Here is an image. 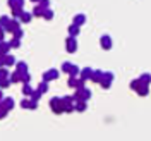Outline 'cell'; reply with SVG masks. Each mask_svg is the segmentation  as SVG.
Here are the masks:
<instances>
[{
	"mask_svg": "<svg viewBox=\"0 0 151 141\" xmlns=\"http://www.w3.org/2000/svg\"><path fill=\"white\" fill-rule=\"evenodd\" d=\"M35 93V90L31 88V85H22V95L26 96V98H31Z\"/></svg>",
	"mask_w": 151,
	"mask_h": 141,
	"instance_id": "20",
	"label": "cell"
},
{
	"mask_svg": "<svg viewBox=\"0 0 151 141\" xmlns=\"http://www.w3.org/2000/svg\"><path fill=\"white\" fill-rule=\"evenodd\" d=\"M43 17L47 19V21H50V19L53 17V10H52V9H48L47 12H45V16H43Z\"/></svg>",
	"mask_w": 151,
	"mask_h": 141,
	"instance_id": "34",
	"label": "cell"
},
{
	"mask_svg": "<svg viewBox=\"0 0 151 141\" xmlns=\"http://www.w3.org/2000/svg\"><path fill=\"white\" fill-rule=\"evenodd\" d=\"M7 114H9V110H7V108H5L4 105L0 103V119H4V117H5Z\"/></svg>",
	"mask_w": 151,
	"mask_h": 141,
	"instance_id": "31",
	"label": "cell"
},
{
	"mask_svg": "<svg viewBox=\"0 0 151 141\" xmlns=\"http://www.w3.org/2000/svg\"><path fill=\"white\" fill-rule=\"evenodd\" d=\"M72 24H74V26H77V28H81L83 24H86V16H84V14H77V16H74V19H72Z\"/></svg>",
	"mask_w": 151,
	"mask_h": 141,
	"instance_id": "16",
	"label": "cell"
},
{
	"mask_svg": "<svg viewBox=\"0 0 151 141\" xmlns=\"http://www.w3.org/2000/svg\"><path fill=\"white\" fill-rule=\"evenodd\" d=\"M101 79H103V71H93V77H91V81L100 85Z\"/></svg>",
	"mask_w": 151,
	"mask_h": 141,
	"instance_id": "21",
	"label": "cell"
},
{
	"mask_svg": "<svg viewBox=\"0 0 151 141\" xmlns=\"http://www.w3.org/2000/svg\"><path fill=\"white\" fill-rule=\"evenodd\" d=\"M2 105H4L7 110H12V108H14V98H10V96H5V98L2 100Z\"/></svg>",
	"mask_w": 151,
	"mask_h": 141,
	"instance_id": "19",
	"label": "cell"
},
{
	"mask_svg": "<svg viewBox=\"0 0 151 141\" xmlns=\"http://www.w3.org/2000/svg\"><path fill=\"white\" fill-rule=\"evenodd\" d=\"M21 107H22V108H29V110H36L38 103L36 102H33L31 98H24V100L21 102Z\"/></svg>",
	"mask_w": 151,
	"mask_h": 141,
	"instance_id": "13",
	"label": "cell"
},
{
	"mask_svg": "<svg viewBox=\"0 0 151 141\" xmlns=\"http://www.w3.org/2000/svg\"><path fill=\"white\" fill-rule=\"evenodd\" d=\"M91 77H93V69L91 67H84L81 71V79L86 83V81H91Z\"/></svg>",
	"mask_w": 151,
	"mask_h": 141,
	"instance_id": "15",
	"label": "cell"
},
{
	"mask_svg": "<svg viewBox=\"0 0 151 141\" xmlns=\"http://www.w3.org/2000/svg\"><path fill=\"white\" fill-rule=\"evenodd\" d=\"M16 64V59H14V55H5V66H14Z\"/></svg>",
	"mask_w": 151,
	"mask_h": 141,
	"instance_id": "28",
	"label": "cell"
},
{
	"mask_svg": "<svg viewBox=\"0 0 151 141\" xmlns=\"http://www.w3.org/2000/svg\"><path fill=\"white\" fill-rule=\"evenodd\" d=\"M50 107H52V112L53 114H64V103H62V98H58V96H53L52 100H50Z\"/></svg>",
	"mask_w": 151,
	"mask_h": 141,
	"instance_id": "6",
	"label": "cell"
},
{
	"mask_svg": "<svg viewBox=\"0 0 151 141\" xmlns=\"http://www.w3.org/2000/svg\"><path fill=\"white\" fill-rule=\"evenodd\" d=\"M9 22H10V17H9V16H2V17H0V26H2L4 29L7 28V24H9Z\"/></svg>",
	"mask_w": 151,
	"mask_h": 141,
	"instance_id": "27",
	"label": "cell"
},
{
	"mask_svg": "<svg viewBox=\"0 0 151 141\" xmlns=\"http://www.w3.org/2000/svg\"><path fill=\"white\" fill-rule=\"evenodd\" d=\"M48 5H50V2H48V0H41L38 5H35V9H33V16L43 17V16H45V12L48 10Z\"/></svg>",
	"mask_w": 151,
	"mask_h": 141,
	"instance_id": "5",
	"label": "cell"
},
{
	"mask_svg": "<svg viewBox=\"0 0 151 141\" xmlns=\"http://www.w3.org/2000/svg\"><path fill=\"white\" fill-rule=\"evenodd\" d=\"M113 72H103V79H101V88H105V90H108L110 86H112V83H113Z\"/></svg>",
	"mask_w": 151,
	"mask_h": 141,
	"instance_id": "9",
	"label": "cell"
},
{
	"mask_svg": "<svg viewBox=\"0 0 151 141\" xmlns=\"http://www.w3.org/2000/svg\"><path fill=\"white\" fill-rule=\"evenodd\" d=\"M100 45L103 50H110L112 48V38L108 36V35H103V36L100 38Z\"/></svg>",
	"mask_w": 151,
	"mask_h": 141,
	"instance_id": "14",
	"label": "cell"
},
{
	"mask_svg": "<svg viewBox=\"0 0 151 141\" xmlns=\"http://www.w3.org/2000/svg\"><path fill=\"white\" fill-rule=\"evenodd\" d=\"M62 71L67 72L69 77H76L77 74H81V69L76 66V64H72V62H64L62 64Z\"/></svg>",
	"mask_w": 151,
	"mask_h": 141,
	"instance_id": "3",
	"label": "cell"
},
{
	"mask_svg": "<svg viewBox=\"0 0 151 141\" xmlns=\"http://www.w3.org/2000/svg\"><path fill=\"white\" fill-rule=\"evenodd\" d=\"M4 38H5V29L0 26V41H4Z\"/></svg>",
	"mask_w": 151,
	"mask_h": 141,
	"instance_id": "35",
	"label": "cell"
},
{
	"mask_svg": "<svg viewBox=\"0 0 151 141\" xmlns=\"http://www.w3.org/2000/svg\"><path fill=\"white\" fill-rule=\"evenodd\" d=\"M9 81H10V85H12V83H22V74L16 71V72H12V74H10Z\"/></svg>",
	"mask_w": 151,
	"mask_h": 141,
	"instance_id": "18",
	"label": "cell"
},
{
	"mask_svg": "<svg viewBox=\"0 0 151 141\" xmlns=\"http://www.w3.org/2000/svg\"><path fill=\"white\" fill-rule=\"evenodd\" d=\"M86 108H88L86 102H76V110H77V112H84Z\"/></svg>",
	"mask_w": 151,
	"mask_h": 141,
	"instance_id": "26",
	"label": "cell"
},
{
	"mask_svg": "<svg viewBox=\"0 0 151 141\" xmlns=\"http://www.w3.org/2000/svg\"><path fill=\"white\" fill-rule=\"evenodd\" d=\"M58 76H60L58 69H48V71L43 72V81H45V83H50V81H53V79H58Z\"/></svg>",
	"mask_w": 151,
	"mask_h": 141,
	"instance_id": "8",
	"label": "cell"
},
{
	"mask_svg": "<svg viewBox=\"0 0 151 141\" xmlns=\"http://www.w3.org/2000/svg\"><path fill=\"white\" fill-rule=\"evenodd\" d=\"M74 102H86V100H89L91 98V90H88V88H81V90H76L74 93Z\"/></svg>",
	"mask_w": 151,
	"mask_h": 141,
	"instance_id": "4",
	"label": "cell"
},
{
	"mask_svg": "<svg viewBox=\"0 0 151 141\" xmlns=\"http://www.w3.org/2000/svg\"><path fill=\"white\" fill-rule=\"evenodd\" d=\"M2 100H4V93L0 91V103H2Z\"/></svg>",
	"mask_w": 151,
	"mask_h": 141,
	"instance_id": "37",
	"label": "cell"
},
{
	"mask_svg": "<svg viewBox=\"0 0 151 141\" xmlns=\"http://www.w3.org/2000/svg\"><path fill=\"white\" fill-rule=\"evenodd\" d=\"M9 45H10V48H19L21 47V40H16V38H12L9 41Z\"/></svg>",
	"mask_w": 151,
	"mask_h": 141,
	"instance_id": "29",
	"label": "cell"
},
{
	"mask_svg": "<svg viewBox=\"0 0 151 141\" xmlns=\"http://www.w3.org/2000/svg\"><path fill=\"white\" fill-rule=\"evenodd\" d=\"M62 103H64V112H74L76 110V102L72 96H62Z\"/></svg>",
	"mask_w": 151,
	"mask_h": 141,
	"instance_id": "7",
	"label": "cell"
},
{
	"mask_svg": "<svg viewBox=\"0 0 151 141\" xmlns=\"http://www.w3.org/2000/svg\"><path fill=\"white\" fill-rule=\"evenodd\" d=\"M31 17H33V14H31V12H28V10H24V12L21 14L19 21H21V22H29V21H31Z\"/></svg>",
	"mask_w": 151,
	"mask_h": 141,
	"instance_id": "23",
	"label": "cell"
},
{
	"mask_svg": "<svg viewBox=\"0 0 151 141\" xmlns=\"http://www.w3.org/2000/svg\"><path fill=\"white\" fill-rule=\"evenodd\" d=\"M131 88L137 95H139V96H146V95L150 93V88H148V85H144L139 77H137V79H134V81L131 83Z\"/></svg>",
	"mask_w": 151,
	"mask_h": 141,
	"instance_id": "1",
	"label": "cell"
},
{
	"mask_svg": "<svg viewBox=\"0 0 151 141\" xmlns=\"http://www.w3.org/2000/svg\"><path fill=\"white\" fill-rule=\"evenodd\" d=\"M21 28V24H19L17 19H10V22L7 24V28H5V33H12L14 35V31H17Z\"/></svg>",
	"mask_w": 151,
	"mask_h": 141,
	"instance_id": "12",
	"label": "cell"
},
{
	"mask_svg": "<svg viewBox=\"0 0 151 141\" xmlns=\"http://www.w3.org/2000/svg\"><path fill=\"white\" fill-rule=\"evenodd\" d=\"M5 67V55H0V69Z\"/></svg>",
	"mask_w": 151,
	"mask_h": 141,
	"instance_id": "36",
	"label": "cell"
},
{
	"mask_svg": "<svg viewBox=\"0 0 151 141\" xmlns=\"http://www.w3.org/2000/svg\"><path fill=\"white\" fill-rule=\"evenodd\" d=\"M9 7L12 9V17H21V14L24 12V0H9Z\"/></svg>",
	"mask_w": 151,
	"mask_h": 141,
	"instance_id": "2",
	"label": "cell"
},
{
	"mask_svg": "<svg viewBox=\"0 0 151 141\" xmlns=\"http://www.w3.org/2000/svg\"><path fill=\"white\" fill-rule=\"evenodd\" d=\"M79 31H81V29L77 28V26L70 24V26H69V36H70V38H76L77 35H79Z\"/></svg>",
	"mask_w": 151,
	"mask_h": 141,
	"instance_id": "24",
	"label": "cell"
},
{
	"mask_svg": "<svg viewBox=\"0 0 151 141\" xmlns=\"http://www.w3.org/2000/svg\"><path fill=\"white\" fill-rule=\"evenodd\" d=\"M36 91L38 93H47L48 91V83H45V81H41V83H40V85H38V88H36Z\"/></svg>",
	"mask_w": 151,
	"mask_h": 141,
	"instance_id": "25",
	"label": "cell"
},
{
	"mask_svg": "<svg viewBox=\"0 0 151 141\" xmlns=\"http://www.w3.org/2000/svg\"><path fill=\"white\" fill-rule=\"evenodd\" d=\"M139 79H141L144 85H150V83H151V74H142Z\"/></svg>",
	"mask_w": 151,
	"mask_h": 141,
	"instance_id": "30",
	"label": "cell"
},
{
	"mask_svg": "<svg viewBox=\"0 0 151 141\" xmlns=\"http://www.w3.org/2000/svg\"><path fill=\"white\" fill-rule=\"evenodd\" d=\"M9 86H10L9 79H2V81H0V88H4V90H5V88H9Z\"/></svg>",
	"mask_w": 151,
	"mask_h": 141,
	"instance_id": "33",
	"label": "cell"
},
{
	"mask_svg": "<svg viewBox=\"0 0 151 141\" xmlns=\"http://www.w3.org/2000/svg\"><path fill=\"white\" fill-rule=\"evenodd\" d=\"M65 48H67V52H69V54H74L76 50H77V40L69 36L65 40Z\"/></svg>",
	"mask_w": 151,
	"mask_h": 141,
	"instance_id": "11",
	"label": "cell"
},
{
	"mask_svg": "<svg viewBox=\"0 0 151 141\" xmlns=\"http://www.w3.org/2000/svg\"><path fill=\"white\" fill-rule=\"evenodd\" d=\"M10 45L9 41H0V55H9Z\"/></svg>",
	"mask_w": 151,
	"mask_h": 141,
	"instance_id": "17",
	"label": "cell"
},
{
	"mask_svg": "<svg viewBox=\"0 0 151 141\" xmlns=\"http://www.w3.org/2000/svg\"><path fill=\"white\" fill-rule=\"evenodd\" d=\"M24 36V31H22V28H19L17 31H14V38L16 40H19V38H22Z\"/></svg>",
	"mask_w": 151,
	"mask_h": 141,
	"instance_id": "32",
	"label": "cell"
},
{
	"mask_svg": "<svg viewBox=\"0 0 151 141\" xmlns=\"http://www.w3.org/2000/svg\"><path fill=\"white\" fill-rule=\"evenodd\" d=\"M16 71L21 72V74H28V64L26 62H17V69Z\"/></svg>",
	"mask_w": 151,
	"mask_h": 141,
	"instance_id": "22",
	"label": "cell"
},
{
	"mask_svg": "<svg viewBox=\"0 0 151 141\" xmlns=\"http://www.w3.org/2000/svg\"><path fill=\"white\" fill-rule=\"evenodd\" d=\"M67 85L70 86V88H74V90H81V88H84V81L81 79V77H69V81H67Z\"/></svg>",
	"mask_w": 151,
	"mask_h": 141,
	"instance_id": "10",
	"label": "cell"
}]
</instances>
